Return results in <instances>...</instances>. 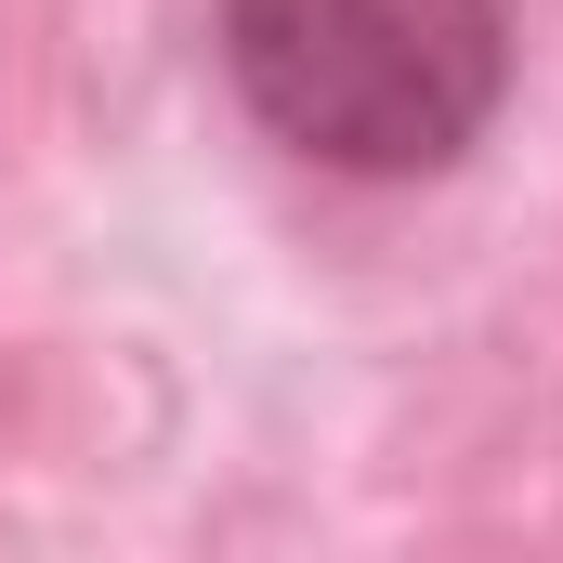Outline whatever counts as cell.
<instances>
[{
	"label": "cell",
	"mask_w": 563,
	"mask_h": 563,
	"mask_svg": "<svg viewBox=\"0 0 563 563\" xmlns=\"http://www.w3.org/2000/svg\"><path fill=\"white\" fill-rule=\"evenodd\" d=\"M236 106L341 170V184H432L511 106V0H223Z\"/></svg>",
	"instance_id": "6da1fadb"
}]
</instances>
